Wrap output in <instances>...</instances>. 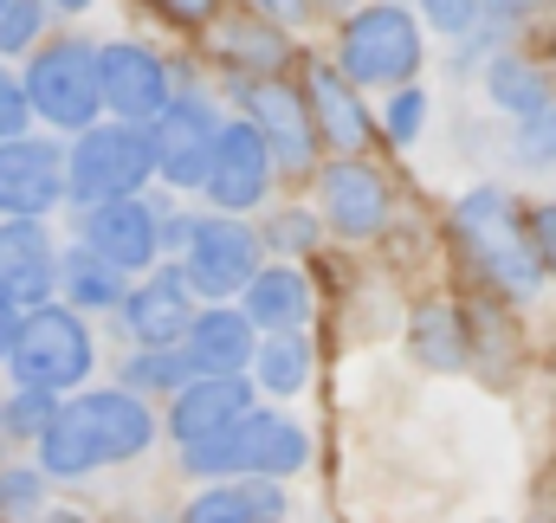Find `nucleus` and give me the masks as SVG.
I'll return each mask as SVG.
<instances>
[{
  "instance_id": "obj_1",
  "label": "nucleus",
  "mask_w": 556,
  "mask_h": 523,
  "mask_svg": "<svg viewBox=\"0 0 556 523\" xmlns=\"http://www.w3.org/2000/svg\"><path fill=\"white\" fill-rule=\"evenodd\" d=\"M453 233L466 246V259L479 265L485 284H498L505 297H538V278H544V253L531 240V227L511 214V201L498 188H479L459 201L453 214Z\"/></svg>"
},
{
  "instance_id": "obj_2",
  "label": "nucleus",
  "mask_w": 556,
  "mask_h": 523,
  "mask_svg": "<svg viewBox=\"0 0 556 523\" xmlns=\"http://www.w3.org/2000/svg\"><path fill=\"white\" fill-rule=\"evenodd\" d=\"M304 459H311V439H304V426L285 420V413H240L227 433L188 446V472H194V479H253V472L285 479V472H298Z\"/></svg>"
},
{
  "instance_id": "obj_3",
  "label": "nucleus",
  "mask_w": 556,
  "mask_h": 523,
  "mask_svg": "<svg viewBox=\"0 0 556 523\" xmlns=\"http://www.w3.org/2000/svg\"><path fill=\"white\" fill-rule=\"evenodd\" d=\"M7 369L20 388H78L91 375V330L78 323V304H33L20 317Z\"/></svg>"
},
{
  "instance_id": "obj_4",
  "label": "nucleus",
  "mask_w": 556,
  "mask_h": 523,
  "mask_svg": "<svg viewBox=\"0 0 556 523\" xmlns=\"http://www.w3.org/2000/svg\"><path fill=\"white\" fill-rule=\"evenodd\" d=\"M26 98L52 130H91L98 111H104V59H98V46H78V39L46 46L33 59V72H26Z\"/></svg>"
},
{
  "instance_id": "obj_5",
  "label": "nucleus",
  "mask_w": 556,
  "mask_h": 523,
  "mask_svg": "<svg viewBox=\"0 0 556 523\" xmlns=\"http://www.w3.org/2000/svg\"><path fill=\"white\" fill-rule=\"evenodd\" d=\"M162 162H155V136L142 130V124H91V130H78V149H72V201H117V194H137L142 181L155 175Z\"/></svg>"
},
{
  "instance_id": "obj_6",
  "label": "nucleus",
  "mask_w": 556,
  "mask_h": 523,
  "mask_svg": "<svg viewBox=\"0 0 556 523\" xmlns=\"http://www.w3.org/2000/svg\"><path fill=\"white\" fill-rule=\"evenodd\" d=\"M337 59H343V72L356 85H408L420 72V26L395 0H376L343 26Z\"/></svg>"
},
{
  "instance_id": "obj_7",
  "label": "nucleus",
  "mask_w": 556,
  "mask_h": 523,
  "mask_svg": "<svg viewBox=\"0 0 556 523\" xmlns=\"http://www.w3.org/2000/svg\"><path fill=\"white\" fill-rule=\"evenodd\" d=\"M72 188V162L46 136H0V214H52Z\"/></svg>"
},
{
  "instance_id": "obj_8",
  "label": "nucleus",
  "mask_w": 556,
  "mask_h": 523,
  "mask_svg": "<svg viewBox=\"0 0 556 523\" xmlns=\"http://www.w3.org/2000/svg\"><path fill=\"white\" fill-rule=\"evenodd\" d=\"M181 259H188L194 291H207V297H233V291H247V284L266 271V265H260V233H253L240 214L201 220Z\"/></svg>"
},
{
  "instance_id": "obj_9",
  "label": "nucleus",
  "mask_w": 556,
  "mask_h": 523,
  "mask_svg": "<svg viewBox=\"0 0 556 523\" xmlns=\"http://www.w3.org/2000/svg\"><path fill=\"white\" fill-rule=\"evenodd\" d=\"M273 142L266 130L247 117V124H220V149H214V175H207V194L214 207L227 214H247L266 201V181H273Z\"/></svg>"
},
{
  "instance_id": "obj_10",
  "label": "nucleus",
  "mask_w": 556,
  "mask_h": 523,
  "mask_svg": "<svg viewBox=\"0 0 556 523\" xmlns=\"http://www.w3.org/2000/svg\"><path fill=\"white\" fill-rule=\"evenodd\" d=\"M155 162H162V175L175 181V188H207V175H214V149H220V124L194 104V98H181V104H168L155 124Z\"/></svg>"
},
{
  "instance_id": "obj_11",
  "label": "nucleus",
  "mask_w": 556,
  "mask_h": 523,
  "mask_svg": "<svg viewBox=\"0 0 556 523\" xmlns=\"http://www.w3.org/2000/svg\"><path fill=\"white\" fill-rule=\"evenodd\" d=\"M59 271H65V259L52 253L46 227H39L33 214H7V227H0V291H7L20 310H33V304L52 297Z\"/></svg>"
},
{
  "instance_id": "obj_12",
  "label": "nucleus",
  "mask_w": 556,
  "mask_h": 523,
  "mask_svg": "<svg viewBox=\"0 0 556 523\" xmlns=\"http://www.w3.org/2000/svg\"><path fill=\"white\" fill-rule=\"evenodd\" d=\"M188 271H149L142 284H130V297H124V330L137 336L142 349H168V343H181L188 330H194V317L201 310H188Z\"/></svg>"
},
{
  "instance_id": "obj_13",
  "label": "nucleus",
  "mask_w": 556,
  "mask_h": 523,
  "mask_svg": "<svg viewBox=\"0 0 556 523\" xmlns=\"http://www.w3.org/2000/svg\"><path fill=\"white\" fill-rule=\"evenodd\" d=\"M104 111L124 124H155L168 111V72L142 46H104Z\"/></svg>"
},
{
  "instance_id": "obj_14",
  "label": "nucleus",
  "mask_w": 556,
  "mask_h": 523,
  "mask_svg": "<svg viewBox=\"0 0 556 523\" xmlns=\"http://www.w3.org/2000/svg\"><path fill=\"white\" fill-rule=\"evenodd\" d=\"M240 413H253L247 375H194L188 388L175 394V407H168V433H175L181 446H194V439L227 433Z\"/></svg>"
},
{
  "instance_id": "obj_15",
  "label": "nucleus",
  "mask_w": 556,
  "mask_h": 523,
  "mask_svg": "<svg viewBox=\"0 0 556 523\" xmlns=\"http://www.w3.org/2000/svg\"><path fill=\"white\" fill-rule=\"evenodd\" d=\"M85 240L104 259H117L124 271H142V265L155 259V246H162V227H155V214L142 207L137 194H117V201H91Z\"/></svg>"
},
{
  "instance_id": "obj_16",
  "label": "nucleus",
  "mask_w": 556,
  "mask_h": 523,
  "mask_svg": "<svg viewBox=\"0 0 556 523\" xmlns=\"http://www.w3.org/2000/svg\"><path fill=\"white\" fill-rule=\"evenodd\" d=\"M240 104H247V117L266 130V142H273L278 162H291V168L311 162V142H317L311 124H317V117H304V104L278 85L273 72H266V78H240Z\"/></svg>"
},
{
  "instance_id": "obj_17",
  "label": "nucleus",
  "mask_w": 556,
  "mask_h": 523,
  "mask_svg": "<svg viewBox=\"0 0 556 523\" xmlns=\"http://www.w3.org/2000/svg\"><path fill=\"white\" fill-rule=\"evenodd\" d=\"M324 214H330V227H337L343 240L382 233V220H389V188H382V175L363 168V162H337V168L324 175Z\"/></svg>"
},
{
  "instance_id": "obj_18",
  "label": "nucleus",
  "mask_w": 556,
  "mask_h": 523,
  "mask_svg": "<svg viewBox=\"0 0 556 523\" xmlns=\"http://www.w3.org/2000/svg\"><path fill=\"white\" fill-rule=\"evenodd\" d=\"M78 413L91 420V433H98V446H104V465H117V459H137L142 446L155 439V420H149V407H142L137 388H98L78 400Z\"/></svg>"
},
{
  "instance_id": "obj_19",
  "label": "nucleus",
  "mask_w": 556,
  "mask_h": 523,
  "mask_svg": "<svg viewBox=\"0 0 556 523\" xmlns=\"http://www.w3.org/2000/svg\"><path fill=\"white\" fill-rule=\"evenodd\" d=\"M311 117H317V136H324L337 155H356V149L369 142V111L356 104L350 72H330V65L311 72Z\"/></svg>"
},
{
  "instance_id": "obj_20",
  "label": "nucleus",
  "mask_w": 556,
  "mask_h": 523,
  "mask_svg": "<svg viewBox=\"0 0 556 523\" xmlns=\"http://www.w3.org/2000/svg\"><path fill=\"white\" fill-rule=\"evenodd\" d=\"M188 349L201 362V375H240L247 362H260L253 349V317L247 310H201L188 330Z\"/></svg>"
},
{
  "instance_id": "obj_21",
  "label": "nucleus",
  "mask_w": 556,
  "mask_h": 523,
  "mask_svg": "<svg viewBox=\"0 0 556 523\" xmlns=\"http://www.w3.org/2000/svg\"><path fill=\"white\" fill-rule=\"evenodd\" d=\"M39 465H46L52 479H85V472H98V465H104V446H98L91 420L78 413V400H72V407H59V413H52V426L39 433Z\"/></svg>"
},
{
  "instance_id": "obj_22",
  "label": "nucleus",
  "mask_w": 556,
  "mask_h": 523,
  "mask_svg": "<svg viewBox=\"0 0 556 523\" xmlns=\"http://www.w3.org/2000/svg\"><path fill=\"white\" fill-rule=\"evenodd\" d=\"M278 518H285L278 485L266 472H253V479H240V485H220V492L194 498L181 523H278Z\"/></svg>"
},
{
  "instance_id": "obj_23",
  "label": "nucleus",
  "mask_w": 556,
  "mask_h": 523,
  "mask_svg": "<svg viewBox=\"0 0 556 523\" xmlns=\"http://www.w3.org/2000/svg\"><path fill=\"white\" fill-rule=\"evenodd\" d=\"M247 317H253L260 330H298V323L311 317V284H304V271L266 265V271L247 284Z\"/></svg>"
},
{
  "instance_id": "obj_24",
  "label": "nucleus",
  "mask_w": 556,
  "mask_h": 523,
  "mask_svg": "<svg viewBox=\"0 0 556 523\" xmlns=\"http://www.w3.org/2000/svg\"><path fill=\"white\" fill-rule=\"evenodd\" d=\"M59 284H65V297L78 304V310H117L130 291H124V265L104 259L91 240L65 259V271H59Z\"/></svg>"
},
{
  "instance_id": "obj_25",
  "label": "nucleus",
  "mask_w": 556,
  "mask_h": 523,
  "mask_svg": "<svg viewBox=\"0 0 556 523\" xmlns=\"http://www.w3.org/2000/svg\"><path fill=\"white\" fill-rule=\"evenodd\" d=\"M485 91H492V104L511 111V117H531V111L551 104V78H544L531 59H518V52H498V59L485 65Z\"/></svg>"
},
{
  "instance_id": "obj_26",
  "label": "nucleus",
  "mask_w": 556,
  "mask_h": 523,
  "mask_svg": "<svg viewBox=\"0 0 556 523\" xmlns=\"http://www.w3.org/2000/svg\"><path fill=\"white\" fill-rule=\"evenodd\" d=\"M260 382L273 394H298L311 382V349H304L298 330H273V343L260 349Z\"/></svg>"
},
{
  "instance_id": "obj_27",
  "label": "nucleus",
  "mask_w": 556,
  "mask_h": 523,
  "mask_svg": "<svg viewBox=\"0 0 556 523\" xmlns=\"http://www.w3.org/2000/svg\"><path fill=\"white\" fill-rule=\"evenodd\" d=\"M194 375H201L194 349L175 356V343H168V349H142L137 362H130V382H137V388H162V394H181Z\"/></svg>"
},
{
  "instance_id": "obj_28",
  "label": "nucleus",
  "mask_w": 556,
  "mask_h": 523,
  "mask_svg": "<svg viewBox=\"0 0 556 523\" xmlns=\"http://www.w3.org/2000/svg\"><path fill=\"white\" fill-rule=\"evenodd\" d=\"M415 343L433 369H459V362H466V343H459V323H453L446 304H427L415 317Z\"/></svg>"
},
{
  "instance_id": "obj_29",
  "label": "nucleus",
  "mask_w": 556,
  "mask_h": 523,
  "mask_svg": "<svg viewBox=\"0 0 556 523\" xmlns=\"http://www.w3.org/2000/svg\"><path fill=\"white\" fill-rule=\"evenodd\" d=\"M52 388H20L13 382V394H7V407H0V420H7V433L13 439H39L46 426H52Z\"/></svg>"
},
{
  "instance_id": "obj_30",
  "label": "nucleus",
  "mask_w": 556,
  "mask_h": 523,
  "mask_svg": "<svg viewBox=\"0 0 556 523\" xmlns=\"http://www.w3.org/2000/svg\"><path fill=\"white\" fill-rule=\"evenodd\" d=\"M220 46H240V52H227V59H233V65H253V78L278 72V59H285V39L266 33V26H227Z\"/></svg>"
},
{
  "instance_id": "obj_31",
  "label": "nucleus",
  "mask_w": 556,
  "mask_h": 523,
  "mask_svg": "<svg viewBox=\"0 0 556 523\" xmlns=\"http://www.w3.org/2000/svg\"><path fill=\"white\" fill-rule=\"evenodd\" d=\"M39 20H46V0H7L0 7V52H26L39 39Z\"/></svg>"
},
{
  "instance_id": "obj_32",
  "label": "nucleus",
  "mask_w": 556,
  "mask_h": 523,
  "mask_svg": "<svg viewBox=\"0 0 556 523\" xmlns=\"http://www.w3.org/2000/svg\"><path fill=\"white\" fill-rule=\"evenodd\" d=\"M39 492H46L39 472H26V465H0V523L20 518V511H39Z\"/></svg>"
},
{
  "instance_id": "obj_33",
  "label": "nucleus",
  "mask_w": 556,
  "mask_h": 523,
  "mask_svg": "<svg viewBox=\"0 0 556 523\" xmlns=\"http://www.w3.org/2000/svg\"><path fill=\"white\" fill-rule=\"evenodd\" d=\"M518 155H525V162H556V104H544V111L525 117V130H518Z\"/></svg>"
},
{
  "instance_id": "obj_34",
  "label": "nucleus",
  "mask_w": 556,
  "mask_h": 523,
  "mask_svg": "<svg viewBox=\"0 0 556 523\" xmlns=\"http://www.w3.org/2000/svg\"><path fill=\"white\" fill-rule=\"evenodd\" d=\"M266 240L278 246V259H285V253H304V246L317 240V220H311V214H273Z\"/></svg>"
},
{
  "instance_id": "obj_35",
  "label": "nucleus",
  "mask_w": 556,
  "mask_h": 523,
  "mask_svg": "<svg viewBox=\"0 0 556 523\" xmlns=\"http://www.w3.org/2000/svg\"><path fill=\"white\" fill-rule=\"evenodd\" d=\"M420 7H427L433 33H466V26H479V13H485V0H420Z\"/></svg>"
},
{
  "instance_id": "obj_36",
  "label": "nucleus",
  "mask_w": 556,
  "mask_h": 523,
  "mask_svg": "<svg viewBox=\"0 0 556 523\" xmlns=\"http://www.w3.org/2000/svg\"><path fill=\"white\" fill-rule=\"evenodd\" d=\"M420 117H427V98H420V91H402V98L389 104V136H395V142H415Z\"/></svg>"
},
{
  "instance_id": "obj_37",
  "label": "nucleus",
  "mask_w": 556,
  "mask_h": 523,
  "mask_svg": "<svg viewBox=\"0 0 556 523\" xmlns=\"http://www.w3.org/2000/svg\"><path fill=\"white\" fill-rule=\"evenodd\" d=\"M26 111H33V98H26V91L0 72V136H20V130H26Z\"/></svg>"
},
{
  "instance_id": "obj_38",
  "label": "nucleus",
  "mask_w": 556,
  "mask_h": 523,
  "mask_svg": "<svg viewBox=\"0 0 556 523\" xmlns=\"http://www.w3.org/2000/svg\"><path fill=\"white\" fill-rule=\"evenodd\" d=\"M149 7H155V13H168V20H181V26H207L220 0H149Z\"/></svg>"
},
{
  "instance_id": "obj_39",
  "label": "nucleus",
  "mask_w": 556,
  "mask_h": 523,
  "mask_svg": "<svg viewBox=\"0 0 556 523\" xmlns=\"http://www.w3.org/2000/svg\"><path fill=\"white\" fill-rule=\"evenodd\" d=\"M531 240H538L544 265L556 271V201H551V207H538V220H531Z\"/></svg>"
},
{
  "instance_id": "obj_40",
  "label": "nucleus",
  "mask_w": 556,
  "mask_h": 523,
  "mask_svg": "<svg viewBox=\"0 0 556 523\" xmlns=\"http://www.w3.org/2000/svg\"><path fill=\"white\" fill-rule=\"evenodd\" d=\"M538 7H544V0H485V13H498L505 26H518V20H531Z\"/></svg>"
},
{
  "instance_id": "obj_41",
  "label": "nucleus",
  "mask_w": 556,
  "mask_h": 523,
  "mask_svg": "<svg viewBox=\"0 0 556 523\" xmlns=\"http://www.w3.org/2000/svg\"><path fill=\"white\" fill-rule=\"evenodd\" d=\"M13 336H20V304L0 291V362H7V349H13Z\"/></svg>"
},
{
  "instance_id": "obj_42",
  "label": "nucleus",
  "mask_w": 556,
  "mask_h": 523,
  "mask_svg": "<svg viewBox=\"0 0 556 523\" xmlns=\"http://www.w3.org/2000/svg\"><path fill=\"white\" fill-rule=\"evenodd\" d=\"M253 7H260L266 20H298V13H304V0H253Z\"/></svg>"
},
{
  "instance_id": "obj_43",
  "label": "nucleus",
  "mask_w": 556,
  "mask_h": 523,
  "mask_svg": "<svg viewBox=\"0 0 556 523\" xmlns=\"http://www.w3.org/2000/svg\"><path fill=\"white\" fill-rule=\"evenodd\" d=\"M33 523H85V518H72V511H46V518H33Z\"/></svg>"
},
{
  "instance_id": "obj_44",
  "label": "nucleus",
  "mask_w": 556,
  "mask_h": 523,
  "mask_svg": "<svg viewBox=\"0 0 556 523\" xmlns=\"http://www.w3.org/2000/svg\"><path fill=\"white\" fill-rule=\"evenodd\" d=\"M46 7H65V13H78V7H91V0H46Z\"/></svg>"
},
{
  "instance_id": "obj_45",
  "label": "nucleus",
  "mask_w": 556,
  "mask_h": 523,
  "mask_svg": "<svg viewBox=\"0 0 556 523\" xmlns=\"http://www.w3.org/2000/svg\"><path fill=\"white\" fill-rule=\"evenodd\" d=\"M0 446H7V420H0Z\"/></svg>"
},
{
  "instance_id": "obj_46",
  "label": "nucleus",
  "mask_w": 556,
  "mask_h": 523,
  "mask_svg": "<svg viewBox=\"0 0 556 523\" xmlns=\"http://www.w3.org/2000/svg\"><path fill=\"white\" fill-rule=\"evenodd\" d=\"M0 7H7V0H0Z\"/></svg>"
}]
</instances>
